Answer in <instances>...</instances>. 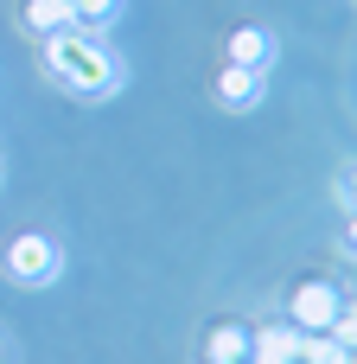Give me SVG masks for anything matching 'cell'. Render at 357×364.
<instances>
[{"instance_id": "cell-13", "label": "cell", "mask_w": 357, "mask_h": 364, "mask_svg": "<svg viewBox=\"0 0 357 364\" xmlns=\"http://www.w3.org/2000/svg\"><path fill=\"white\" fill-rule=\"evenodd\" d=\"M0 364H13V352H6V346H0Z\"/></svg>"}, {"instance_id": "cell-4", "label": "cell", "mask_w": 357, "mask_h": 364, "mask_svg": "<svg viewBox=\"0 0 357 364\" xmlns=\"http://www.w3.org/2000/svg\"><path fill=\"white\" fill-rule=\"evenodd\" d=\"M256 358V326L249 320H217L204 333V364H249Z\"/></svg>"}, {"instance_id": "cell-6", "label": "cell", "mask_w": 357, "mask_h": 364, "mask_svg": "<svg viewBox=\"0 0 357 364\" xmlns=\"http://www.w3.org/2000/svg\"><path fill=\"white\" fill-rule=\"evenodd\" d=\"M275 32H262V26H243V32H230V64H243V70H268L275 64Z\"/></svg>"}, {"instance_id": "cell-1", "label": "cell", "mask_w": 357, "mask_h": 364, "mask_svg": "<svg viewBox=\"0 0 357 364\" xmlns=\"http://www.w3.org/2000/svg\"><path fill=\"white\" fill-rule=\"evenodd\" d=\"M45 70L64 83V90H77V96H115L121 90V58L102 45V32H51L45 38Z\"/></svg>"}, {"instance_id": "cell-14", "label": "cell", "mask_w": 357, "mask_h": 364, "mask_svg": "<svg viewBox=\"0 0 357 364\" xmlns=\"http://www.w3.org/2000/svg\"><path fill=\"white\" fill-rule=\"evenodd\" d=\"M345 364H357V352H345Z\"/></svg>"}, {"instance_id": "cell-11", "label": "cell", "mask_w": 357, "mask_h": 364, "mask_svg": "<svg viewBox=\"0 0 357 364\" xmlns=\"http://www.w3.org/2000/svg\"><path fill=\"white\" fill-rule=\"evenodd\" d=\"M332 192H339V205H345V211H357V166L339 173V186H332Z\"/></svg>"}, {"instance_id": "cell-3", "label": "cell", "mask_w": 357, "mask_h": 364, "mask_svg": "<svg viewBox=\"0 0 357 364\" xmlns=\"http://www.w3.org/2000/svg\"><path fill=\"white\" fill-rule=\"evenodd\" d=\"M339 307H345V294H339L326 275H307V282H294V294H287V326H300V333H332V326H339Z\"/></svg>"}, {"instance_id": "cell-7", "label": "cell", "mask_w": 357, "mask_h": 364, "mask_svg": "<svg viewBox=\"0 0 357 364\" xmlns=\"http://www.w3.org/2000/svg\"><path fill=\"white\" fill-rule=\"evenodd\" d=\"M256 96H262V70H243V64H224L217 70V102L224 109H256Z\"/></svg>"}, {"instance_id": "cell-5", "label": "cell", "mask_w": 357, "mask_h": 364, "mask_svg": "<svg viewBox=\"0 0 357 364\" xmlns=\"http://www.w3.org/2000/svg\"><path fill=\"white\" fill-rule=\"evenodd\" d=\"M249 364H300V326H256V358Z\"/></svg>"}, {"instance_id": "cell-9", "label": "cell", "mask_w": 357, "mask_h": 364, "mask_svg": "<svg viewBox=\"0 0 357 364\" xmlns=\"http://www.w3.org/2000/svg\"><path fill=\"white\" fill-rule=\"evenodd\" d=\"M26 26H32L38 38L70 32V6H64V0H26Z\"/></svg>"}, {"instance_id": "cell-8", "label": "cell", "mask_w": 357, "mask_h": 364, "mask_svg": "<svg viewBox=\"0 0 357 364\" xmlns=\"http://www.w3.org/2000/svg\"><path fill=\"white\" fill-rule=\"evenodd\" d=\"M70 6V26L77 32H109L121 19V0H64Z\"/></svg>"}, {"instance_id": "cell-2", "label": "cell", "mask_w": 357, "mask_h": 364, "mask_svg": "<svg viewBox=\"0 0 357 364\" xmlns=\"http://www.w3.org/2000/svg\"><path fill=\"white\" fill-rule=\"evenodd\" d=\"M57 275H64V250H57L51 237H38V230L13 237V250H6V282H19V288H51Z\"/></svg>"}, {"instance_id": "cell-12", "label": "cell", "mask_w": 357, "mask_h": 364, "mask_svg": "<svg viewBox=\"0 0 357 364\" xmlns=\"http://www.w3.org/2000/svg\"><path fill=\"white\" fill-rule=\"evenodd\" d=\"M339 250L357 262V211H345V230H339Z\"/></svg>"}, {"instance_id": "cell-10", "label": "cell", "mask_w": 357, "mask_h": 364, "mask_svg": "<svg viewBox=\"0 0 357 364\" xmlns=\"http://www.w3.org/2000/svg\"><path fill=\"white\" fill-rule=\"evenodd\" d=\"M332 339L345 346V352H357V301L345 294V307H339V326H332Z\"/></svg>"}]
</instances>
